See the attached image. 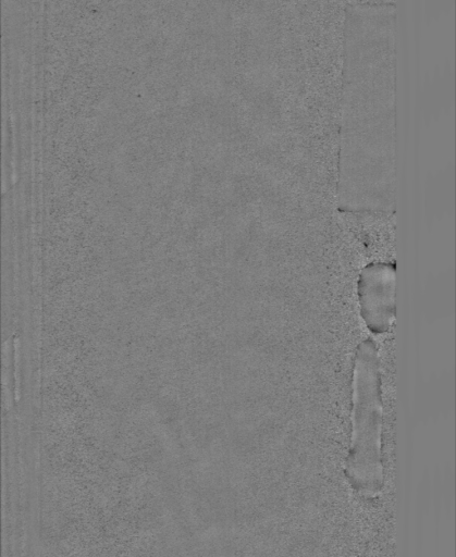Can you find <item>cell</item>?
I'll use <instances>...</instances> for the list:
<instances>
[{
    "mask_svg": "<svg viewBox=\"0 0 456 557\" xmlns=\"http://www.w3.org/2000/svg\"><path fill=\"white\" fill-rule=\"evenodd\" d=\"M352 384V433L344 473L353 490L374 498L384 487L383 403L380 357L371 338L356 347Z\"/></svg>",
    "mask_w": 456,
    "mask_h": 557,
    "instance_id": "6da1fadb",
    "label": "cell"
},
{
    "mask_svg": "<svg viewBox=\"0 0 456 557\" xmlns=\"http://www.w3.org/2000/svg\"><path fill=\"white\" fill-rule=\"evenodd\" d=\"M395 286L396 265L393 262H370L359 273V312L373 335H382L393 326L396 317Z\"/></svg>",
    "mask_w": 456,
    "mask_h": 557,
    "instance_id": "7a4b0ae2",
    "label": "cell"
}]
</instances>
